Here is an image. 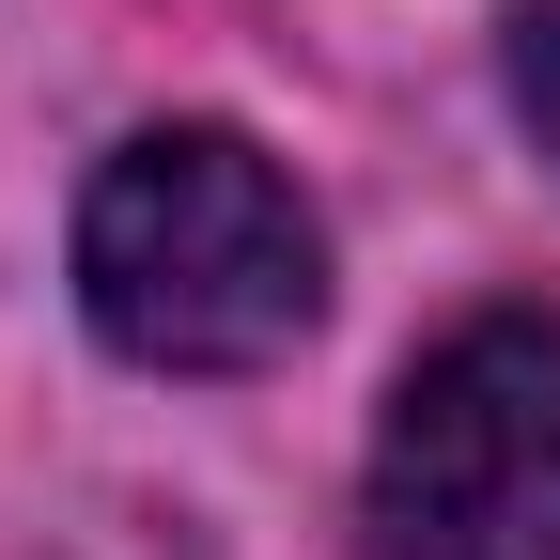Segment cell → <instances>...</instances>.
I'll use <instances>...</instances> for the list:
<instances>
[{
  "label": "cell",
  "instance_id": "6da1fadb",
  "mask_svg": "<svg viewBox=\"0 0 560 560\" xmlns=\"http://www.w3.org/2000/svg\"><path fill=\"white\" fill-rule=\"evenodd\" d=\"M79 312L140 374H265L327 312V234L265 140L140 125L79 187Z\"/></svg>",
  "mask_w": 560,
  "mask_h": 560
},
{
  "label": "cell",
  "instance_id": "7a4b0ae2",
  "mask_svg": "<svg viewBox=\"0 0 560 560\" xmlns=\"http://www.w3.org/2000/svg\"><path fill=\"white\" fill-rule=\"evenodd\" d=\"M374 560H560V312H467L374 420Z\"/></svg>",
  "mask_w": 560,
  "mask_h": 560
},
{
  "label": "cell",
  "instance_id": "3957f363",
  "mask_svg": "<svg viewBox=\"0 0 560 560\" xmlns=\"http://www.w3.org/2000/svg\"><path fill=\"white\" fill-rule=\"evenodd\" d=\"M514 109H529L545 156H560V0H514Z\"/></svg>",
  "mask_w": 560,
  "mask_h": 560
}]
</instances>
